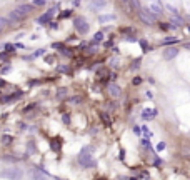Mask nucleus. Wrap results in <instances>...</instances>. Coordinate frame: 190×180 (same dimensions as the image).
<instances>
[{"label":"nucleus","mask_w":190,"mask_h":180,"mask_svg":"<svg viewBox=\"0 0 190 180\" xmlns=\"http://www.w3.org/2000/svg\"><path fill=\"white\" fill-rule=\"evenodd\" d=\"M90 152H92V147H83L80 152V157H78V162H80L82 167H85V168H90V167L95 165V162L92 160V155H90Z\"/></svg>","instance_id":"1"},{"label":"nucleus","mask_w":190,"mask_h":180,"mask_svg":"<svg viewBox=\"0 0 190 180\" xmlns=\"http://www.w3.org/2000/svg\"><path fill=\"white\" fill-rule=\"evenodd\" d=\"M138 19L142 20L143 25H154L157 22V15L149 12L147 8H140V10H138Z\"/></svg>","instance_id":"2"},{"label":"nucleus","mask_w":190,"mask_h":180,"mask_svg":"<svg viewBox=\"0 0 190 180\" xmlns=\"http://www.w3.org/2000/svg\"><path fill=\"white\" fill-rule=\"evenodd\" d=\"M0 177L8 179V180H20L23 177V172H22L20 168H7V170H3V172L0 173Z\"/></svg>","instance_id":"3"},{"label":"nucleus","mask_w":190,"mask_h":180,"mask_svg":"<svg viewBox=\"0 0 190 180\" xmlns=\"http://www.w3.org/2000/svg\"><path fill=\"white\" fill-rule=\"evenodd\" d=\"M74 25H75V28H77V32L82 33V35H85V33H87L88 30H90V25L87 23V20H85V19H82V17L75 19Z\"/></svg>","instance_id":"4"},{"label":"nucleus","mask_w":190,"mask_h":180,"mask_svg":"<svg viewBox=\"0 0 190 180\" xmlns=\"http://www.w3.org/2000/svg\"><path fill=\"white\" fill-rule=\"evenodd\" d=\"M149 2V7H147V10L152 12L154 15H162L163 12V7L160 5V2L158 0H147Z\"/></svg>","instance_id":"5"},{"label":"nucleus","mask_w":190,"mask_h":180,"mask_svg":"<svg viewBox=\"0 0 190 180\" xmlns=\"http://www.w3.org/2000/svg\"><path fill=\"white\" fill-rule=\"evenodd\" d=\"M57 8H59V5H55L54 8H50L48 12H45L43 15H40V17L37 19V23H40V25H45V23H48V22L52 20V17H54V13L57 12Z\"/></svg>","instance_id":"6"},{"label":"nucleus","mask_w":190,"mask_h":180,"mask_svg":"<svg viewBox=\"0 0 190 180\" xmlns=\"http://www.w3.org/2000/svg\"><path fill=\"white\" fill-rule=\"evenodd\" d=\"M107 92H109V95H112L114 99H118L120 95H122V88L117 85V83H109V87H107Z\"/></svg>","instance_id":"7"},{"label":"nucleus","mask_w":190,"mask_h":180,"mask_svg":"<svg viewBox=\"0 0 190 180\" xmlns=\"http://www.w3.org/2000/svg\"><path fill=\"white\" fill-rule=\"evenodd\" d=\"M177 55H178V48L177 47H169V48L163 50V59L165 60H173Z\"/></svg>","instance_id":"8"},{"label":"nucleus","mask_w":190,"mask_h":180,"mask_svg":"<svg viewBox=\"0 0 190 180\" xmlns=\"http://www.w3.org/2000/svg\"><path fill=\"white\" fill-rule=\"evenodd\" d=\"M17 10H19V12L25 17V15H28V13L34 10V5H32V3H22L20 7H17Z\"/></svg>","instance_id":"9"},{"label":"nucleus","mask_w":190,"mask_h":180,"mask_svg":"<svg viewBox=\"0 0 190 180\" xmlns=\"http://www.w3.org/2000/svg\"><path fill=\"white\" fill-rule=\"evenodd\" d=\"M170 28H175V27H182L183 25V19L180 15H172V19H170Z\"/></svg>","instance_id":"10"},{"label":"nucleus","mask_w":190,"mask_h":180,"mask_svg":"<svg viewBox=\"0 0 190 180\" xmlns=\"http://www.w3.org/2000/svg\"><path fill=\"white\" fill-rule=\"evenodd\" d=\"M155 115H157V110H155V108H145V110L142 112V119H143V120H152Z\"/></svg>","instance_id":"11"},{"label":"nucleus","mask_w":190,"mask_h":180,"mask_svg":"<svg viewBox=\"0 0 190 180\" xmlns=\"http://www.w3.org/2000/svg\"><path fill=\"white\" fill-rule=\"evenodd\" d=\"M23 19H25V17H23V15H22L17 8L10 12V20H12V22H20V20H23Z\"/></svg>","instance_id":"12"},{"label":"nucleus","mask_w":190,"mask_h":180,"mask_svg":"<svg viewBox=\"0 0 190 180\" xmlns=\"http://www.w3.org/2000/svg\"><path fill=\"white\" fill-rule=\"evenodd\" d=\"M115 19H117L115 15H114V13H110V15H102V17L98 19V22H100V23H105V22H114Z\"/></svg>","instance_id":"13"},{"label":"nucleus","mask_w":190,"mask_h":180,"mask_svg":"<svg viewBox=\"0 0 190 180\" xmlns=\"http://www.w3.org/2000/svg\"><path fill=\"white\" fill-rule=\"evenodd\" d=\"M105 0H95V2H92V7L94 8H102V7H105Z\"/></svg>","instance_id":"14"},{"label":"nucleus","mask_w":190,"mask_h":180,"mask_svg":"<svg viewBox=\"0 0 190 180\" xmlns=\"http://www.w3.org/2000/svg\"><path fill=\"white\" fill-rule=\"evenodd\" d=\"M67 95H68L67 90H65V88H60V90L57 92V99H59V100H63L65 97H67Z\"/></svg>","instance_id":"15"},{"label":"nucleus","mask_w":190,"mask_h":180,"mask_svg":"<svg viewBox=\"0 0 190 180\" xmlns=\"http://www.w3.org/2000/svg\"><path fill=\"white\" fill-rule=\"evenodd\" d=\"M177 42H178V39H177V37H169V39H165L162 42L163 45H170V43H177Z\"/></svg>","instance_id":"16"},{"label":"nucleus","mask_w":190,"mask_h":180,"mask_svg":"<svg viewBox=\"0 0 190 180\" xmlns=\"http://www.w3.org/2000/svg\"><path fill=\"white\" fill-rule=\"evenodd\" d=\"M103 40V33L102 32H97L94 35V43H98V42H102Z\"/></svg>","instance_id":"17"},{"label":"nucleus","mask_w":190,"mask_h":180,"mask_svg":"<svg viewBox=\"0 0 190 180\" xmlns=\"http://www.w3.org/2000/svg\"><path fill=\"white\" fill-rule=\"evenodd\" d=\"M130 7H132V8H137V10H140V8H142L140 0H130Z\"/></svg>","instance_id":"18"},{"label":"nucleus","mask_w":190,"mask_h":180,"mask_svg":"<svg viewBox=\"0 0 190 180\" xmlns=\"http://www.w3.org/2000/svg\"><path fill=\"white\" fill-rule=\"evenodd\" d=\"M7 19H5V17H2V15H0V30H3V28H5V27H7Z\"/></svg>","instance_id":"19"},{"label":"nucleus","mask_w":190,"mask_h":180,"mask_svg":"<svg viewBox=\"0 0 190 180\" xmlns=\"http://www.w3.org/2000/svg\"><path fill=\"white\" fill-rule=\"evenodd\" d=\"M2 142H3L5 145H10V142H12V137H10V135H3V137H2Z\"/></svg>","instance_id":"20"},{"label":"nucleus","mask_w":190,"mask_h":180,"mask_svg":"<svg viewBox=\"0 0 190 180\" xmlns=\"http://www.w3.org/2000/svg\"><path fill=\"white\" fill-rule=\"evenodd\" d=\"M32 5H34V7H43V5H45V0H34V2H32Z\"/></svg>","instance_id":"21"},{"label":"nucleus","mask_w":190,"mask_h":180,"mask_svg":"<svg viewBox=\"0 0 190 180\" xmlns=\"http://www.w3.org/2000/svg\"><path fill=\"white\" fill-rule=\"evenodd\" d=\"M167 8H169L170 12H172V15H178V10H177V7H173V5H167Z\"/></svg>","instance_id":"22"},{"label":"nucleus","mask_w":190,"mask_h":180,"mask_svg":"<svg viewBox=\"0 0 190 180\" xmlns=\"http://www.w3.org/2000/svg\"><path fill=\"white\" fill-rule=\"evenodd\" d=\"M138 67H140V59H137V60L132 62V70H135V68H138Z\"/></svg>","instance_id":"23"},{"label":"nucleus","mask_w":190,"mask_h":180,"mask_svg":"<svg viewBox=\"0 0 190 180\" xmlns=\"http://www.w3.org/2000/svg\"><path fill=\"white\" fill-rule=\"evenodd\" d=\"M140 45H142L143 52H149V50H150V45H147V42H145V40H142V42H140Z\"/></svg>","instance_id":"24"},{"label":"nucleus","mask_w":190,"mask_h":180,"mask_svg":"<svg viewBox=\"0 0 190 180\" xmlns=\"http://www.w3.org/2000/svg\"><path fill=\"white\" fill-rule=\"evenodd\" d=\"M48 27H50V28H52V30H57V28H59V23H57V22H52V20H50V22H48Z\"/></svg>","instance_id":"25"},{"label":"nucleus","mask_w":190,"mask_h":180,"mask_svg":"<svg viewBox=\"0 0 190 180\" xmlns=\"http://www.w3.org/2000/svg\"><path fill=\"white\" fill-rule=\"evenodd\" d=\"M132 83H134V85H140V83H142V79H140V77H135V79L132 80Z\"/></svg>","instance_id":"26"},{"label":"nucleus","mask_w":190,"mask_h":180,"mask_svg":"<svg viewBox=\"0 0 190 180\" xmlns=\"http://www.w3.org/2000/svg\"><path fill=\"white\" fill-rule=\"evenodd\" d=\"M5 48H7V52H14V50H15V45H12V43H7V45H5Z\"/></svg>","instance_id":"27"},{"label":"nucleus","mask_w":190,"mask_h":180,"mask_svg":"<svg viewBox=\"0 0 190 180\" xmlns=\"http://www.w3.org/2000/svg\"><path fill=\"white\" fill-rule=\"evenodd\" d=\"M70 102H72V103H78V102H82V97H72Z\"/></svg>","instance_id":"28"},{"label":"nucleus","mask_w":190,"mask_h":180,"mask_svg":"<svg viewBox=\"0 0 190 180\" xmlns=\"http://www.w3.org/2000/svg\"><path fill=\"white\" fill-rule=\"evenodd\" d=\"M54 60H55V57H54V55H48V57H45V62H47V63H52Z\"/></svg>","instance_id":"29"},{"label":"nucleus","mask_w":190,"mask_h":180,"mask_svg":"<svg viewBox=\"0 0 190 180\" xmlns=\"http://www.w3.org/2000/svg\"><path fill=\"white\" fill-rule=\"evenodd\" d=\"M59 72H67V73H68V67H65V65H59Z\"/></svg>","instance_id":"30"},{"label":"nucleus","mask_w":190,"mask_h":180,"mask_svg":"<svg viewBox=\"0 0 190 180\" xmlns=\"http://www.w3.org/2000/svg\"><path fill=\"white\" fill-rule=\"evenodd\" d=\"M70 15H72V10H65V12L62 13L60 17H70Z\"/></svg>","instance_id":"31"},{"label":"nucleus","mask_w":190,"mask_h":180,"mask_svg":"<svg viewBox=\"0 0 190 180\" xmlns=\"http://www.w3.org/2000/svg\"><path fill=\"white\" fill-rule=\"evenodd\" d=\"M165 148V142H160L158 145H157V150H163Z\"/></svg>","instance_id":"32"},{"label":"nucleus","mask_w":190,"mask_h":180,"mask_svg":"<svg viewBox=\"0 0 190 180\" xmlns=\"http://www.w3.org/2000/svg\"><path fill=\"white\" fill-rule=\"evenodd\" d=\"M160 28H162V30H169L170 25H167V23H160Z\"/></svg>","instance_id":"33"},{"label":"nucleus","mask_w":190,"mask_h":180,"mask_svg":"<svg viewBox=\"0 0 190 180\" xmlns=\"http://www.w3.org/2000/svg\"><path fill=\"white\" fill-rule=\"evenodd\" d=\"M140 130H142V128H138V127H134V132H135L137 135H140Z\"/></svg>","instance_id":"34"},{"label":"nucleus","mask_w":190,"mask_h":180,"mask_svg":"<svg viewBox=\"0 0 190 180\" xmlns=\"http://www.w3.org/2000/svg\"><path fill=\"white\" fill-rule=\"evenodd\" d=\"M39 55H43V48H42V50H39V52H35L34 57H39Z\"/></svg>","instance_id":"35"},{"label":"nucleus","mask_w":190,"mask_h":180,"mask_svg":"<svg viewBox=\"0 0 190 180\" xmlns=\"http://www.w3.org/2000/svg\"><path fill=\"white\" fill-rule=\"evenodd\" d=\"M62 120H63V122L67 123V122H68V120H70V119H68V115H63V119H62Z\"/></svg>","instance_id":"36"},{"label":"nucleus","mask_w":190,"mask_h":180,"mask_svg":"<svg viewBox=\"0 0 190 180\" xmlns=\"http://www.w3.org/2000/svg\"><path fill=\"white\" fill-rule=\"evenodd\" d=\"M185 48H187V50H190V43H185Z\"/></svg>","instance_id":"37"},{"label":"nucleus","mask_w":190,"mask_h":180,"mask_svg":"<svg viewBox=\"0 0 190 180\" xmlns=\"http://www.w3.org/2000/svg\"><path fill=\"white\" fill-rule=\"evenodd\" d=\"M122 180H135V179H122Z\"/></svg>","instance_id":"38"},{"label":"nucleus","mask_w":190,"mask_h":180,"mask_svg":"<svg viewBox=\"0 0 190 180\" xmlns=\"http://www.w3.org/2000/svg\"><path fill=\"white\" fill-rule=\"evenodd\" d=\"M187 19H189V20H190V13H189V15H187Z\"/></svg>","instance_id":"39"},{"label":"nucleus","mask_w":190,"mask_h":180,"mask_svg":"<svg viewBox=\"0 0 190 180\" xmlns=\"http://www.w3.org/2000/svg\"><path fill=\"white\" fill-rule=\"evenodd\" d=\"M189 32H190V27H189Z\"/></svg>","instance_id":"40"}]
</instances>
